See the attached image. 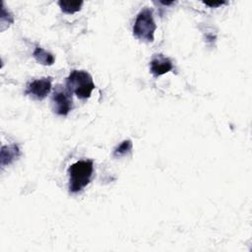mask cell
I'll use <instances>...</instances> for the list:
<instances>
[{
	"instance_id": "obj_4",
	"label": "cell",
	"mask_w": 252,
	"mask_h": 252,
	"mask_svg": "<svg viewBox=\"0 0 252 252\" xmlns=\"http://www.w3.org/2000/svg\"><path fill=\"white\" fill-rule=\"evenodd\" d=\"M53 111L60 116H66L73 108L72 94L65 88L57 86L51 97Z\"/></svg>"
},
{
	"instance_id": "obj_5",
	"label": "cell",
	"mask_w": 252,
	"mask_h": 252,
	"mask_svg": "<svg viewBox=\"0 0 252 252\" xmlns=\"http://www.w3.org/2000/svg\"><path fill=\"white\" fill-rule=\"evenodd\" d=\"M51 91V78H41L28 84L25 94L33 99L42 100Z\"/></svg>"
},
{
	"instance_id": "obj_8",
	"label": "cell",
	"mask_w": 252,
	"mask_h": 252,
	"mask_svg": "<svg viewBox=\"0 0 252 252\" xmlns=\"http://www.w3.org/2000/svg\"><path fill=\"white\" fill-rule=\"evenodd\" d=\"M32 56L39 64L44 65V66H50L55 61V57L53 56L52 53L46 51L45 49H43L42 47H39V46H36L34 48V50L32 52Z\"/></svg>"
},
{
	"instance_id": "obj_2",
	"label": "cell",
	"mask_w": 252,
	"mask_h": 252,
	"mask_svg": "<svg viewBox=\"0 0 252 252\" xmlns=\"http://www.w3.org/2000/svg\"><path fill=\"white\" fill-rule=\"evenodd\" d=\"M66 89L81 99H88L95 85L91 74L84 70H73L66 79Z\"/></svg>"
},
{
	"instance_id": "obj_3",
	"label": "cell",
	"mask_w": 252,
	"mask_h": 252,
	"mask_svg": "<svg viewBox=\"0 0 252 252\" xmlns=\"http://www.w3.org/2000/svg\"><path fill=\"white\" fill-rule=\"evenodd\" d=\"M156 30L157 25L154 21L153 10L147 7L142 9L138 13L133 26L134 36L142 41L153 42Z\"/></svg>"
},
{
	"instance_id": "obj_10",
	"label": "cell",
	"mask_w": 252,
	"mask_h": 252,
	"mask_svg": "<svg viewBox=\"0 0 252 252\" xmlns=\"http://www.w3.org/2000/svg\"><path fill=\"white\" fill-rule=\"evenodd\" d=\"M133 148V144L131 140H124L118 147H116L113 151V157L114 158H120L127 156L131 153Z\"/></svg>"
},
{
	"instance_id": "obj_11",
	"label": "cell",
	"mask_w": 252,
	"mask_h": 252,
	"mask_svg": "<svg viewBox=\"0 0 252 252\" xmlns=\"http://www.w3.org/2000/svg\"><path fill=\"white\" fill-rule=\"evenodd\" d=\"M226 2H204L205 5L209 6V7H219V6H221L223 4H225Z\"/></svg>"
},
{
	"instance_id": "obj_6",
	"label": "cell",
	"mask_w": 252,
	"mask_h": 252,
	"mask_svg": "<svg viewBox=\"0 0 252 252\" xmlns=\"http://www.w3.org/2000/svg\"><path fill=\"white\" fill-rule=\"evenodd\" d=\"M172 68L173 65L171 60L162 54H156L150 62V71L155 77H159L168 73Z\"/></svg>"
},
{
	"instance_id": "obj_1",
	"label": "cell",
	"mask_w": 252,
	"mask_h": 252,
	"mask_svg": "<svg viewBox=\"0 0 252 252\" xmlns=\"http://www.w3.org/2000/svg\"><path fill=\"white\" fill-rule=\"evenodd\" d=\"M94 173V162L91 159H82L74 162L68 168L69 192L82 191L91 181Z\"/></svg>"
},
{
	"instance_id": "obj_9",
	"label": "cell",
	"mask_w": 252,
	"mask_h": 252,
	"mask_svg": "<svg viewBox=\"0 0 252 252\" xmlns=\"http://www.w3.org/2000/svg\"><path fill=\"white\" fill-rule=\"evenodd\" d=\"M84 2L83 1H59L58 5L61 11L65 14H74L81 10Z\"/></svg>"
},
{
	"instance_id": "obj_7",
	"label": "cell",
	"mask_w": 252,
	"mask_h": 252,
	"mask_svg": "<svg viewBox=\"0 0 252 252\" xmlns=\"http://www.w3.org/2000/svg\"><path fill=\"white\" fill-rule=\"evenodd\" d=\"M20 157V149L16 144H11L8 146H3L1 149V166L11 164Z\"/></svg>"
}]
</instances>
